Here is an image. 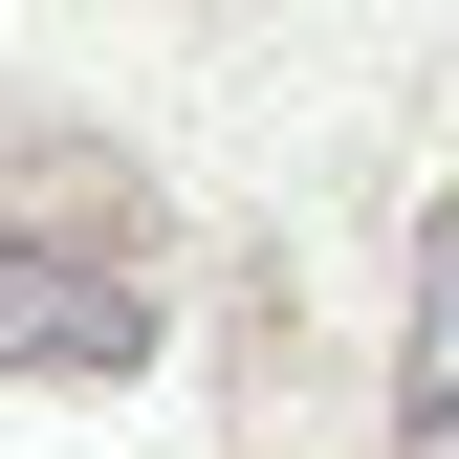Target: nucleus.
Instances as JSON below:
<instances>
[{
  "mask_svg": "<svg viewBox=\"0 0 459 459\" xmlns=\"http://www.w3.org/2000/svg\"><path fill=\"white\" fill-rule=\"evenodd\" d=\"M394 459H459V197L416 219V351H394Z\"/></svg>",
  "mask_w": 459,
  "mask_h": 459,
  "instance_id": "nucleus-2",
  "label": "nucleus"
},
{
  "mask_svg": "<svg viewBox=\"0 0 459 459\" xmlns=\"http://www.w3.org/2000/svg\"><path fill=\"white\" fill-rule=\"evenodd\" d=\"M153 351V284L109 241H44V219H0V372H132Z\"/></svg>",
  "mask_w": 459,
  "mask_h": 459,
  "instance_id": "nucleus-1",
  "label": "nucleus"
}]
</instances>
